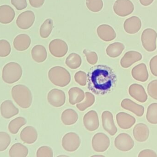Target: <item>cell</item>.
<instances>
[{"label":"cell","instance_id":"obj_39","mask_svg":"<svg viewBox=\"0 0 157 157\" xmlns=\"http://www.w3.org/2000/svg\"><path fill=\"white\" fill-rule=\"evenodd\" d=\"M11 47L10 43L6 40H0V57H6L10 54Z\"/></svg>","mask_w":157,"mask_h":157},{"label":"cell","instance_id":"obj_10","mask_svg":"<svg viewBox=\"0 0 157 157\" xmlns=\"http://www.w3.org/2000/svg\"><path fill=\"white\" fill-rule=\"evenodd\" d=\"M110 145V140L105 134L98 133L93 136L92 140V148L97 152H104Z\"/></svg>","mask_w":157,"mask_h":157},{"label":"cell","instance_id":"obj_35","mask_svg":"<svg viewBox=\"0 0 157 157\" xmlns=\"http://www.w3.org/2000/svg\"><path fill=\"white\" fill-rule=\"evenodd\" d=\"M146 119L149 123L157 124V103H152L148 106Z\"/></svg>","mask_w":157,"mask_h":157},{"label":"cell","instance_id":"obj_1","mask_svg":"<svg viewBox=\"0 0 157 157\" xmlns=\"http://www.w3.org/2000/svg\"><path fill=\"white\" fill-rule=\"evenodd\" d=\"M116 80V75L111 68L102 65H95L88 73V88L95 95L102 96L114 87Z\"/></svg>","mask_w":157,"mask_h":157},{"label":"cell","instance_id":"obj_48","mask_svg":"<svg viewBox=\"0 0 157 157\" xmlns=\"http://www.w3.org/2000/svg\"><path fill=\"white\" fill-rule=\"evenodd\" d=\"M154 0H139L140 3L144 6H148L152 3Z\"/></svg>","mask_w":157,"mask_h":157},{"label":"cell","instance_id":"obj_12","mask_svg":"<svg viewBox=\"0 0 157 157\" xmlns=\"http://www.w3.org/2000/svg\"><path fill=\"white\" fill-rule=\"evenodd\" d=\"M48 100L49 103L56 108H59L63 106L65 103L66 96L65 93L62 90L59 89H52L48 95Z\"/></svg>","mask_w":157,"mask_h":157},{"label":"cell","instance_id":"obj_30","mask_svg":"<svg viewBox=\"0 0 157 157\" xmlns=\"http://www.w3.org/2000/svg\"><path fill=\"white\" fill-rule=\"evenodd\" d=\"M28 153V149L26 147L20 143H16L10 148L9 155L11 157H25Z\"/></svg>","mask_w":157,"mask_h":157},{"label":"cell","instance_id":"obj_47","mask_svg":"<svg viewBox=\"0 0 157 157\" xmlns=\"http://www.w3.org/2000/svg\"><path fill=\"white\" fill-rule=\"evenodd\" d=\"M45 0H29V4L32 7L39 8L44 4Z\"/></svg>","mask_w":157,"mask_h":157},{"label":"cell","instance_id":"obj_25","mask_svg":"<svg viewBox=\"0 0 157 157\" xmlns=\"http://www.w3.org/2000/svg\"><path fill=\"white\" fill-rule=\"evenodd\" d=\"M15 17V13L11 6L7 5L0 6V23L8 24L11 23Z\"/></svg>","mask_w":157,"mask_h":157},{"label":"cell","instance_id":"obj_2","mask_svg":"<svg viewBox=\"0 0 157 157\" xmlns=\"http://www.w3.org/2000/svg\"><path fill=\"white\" fill-rule=\"evenodd\" d=\"M13 99L22 108L30 107L32 102V95L30 89L24 85L18 84L13 86L11 91Z\"/></svg>","mask_w":157,"mask_h":157},{"label":"cell","instance_id":"obj_20","mask_svg":"<svg viewBox=\"0 0 157 157\" xmlns=\"http://www.w3.org/2000/svg\"><path fill=\"white\" fill-rule=\"evenodd\" d=\"M116 120L119 127L124 130L130 129L136 122L134 117L124 112H119L117 114Z\"/></svg>","mask_w":157,"mask_h":157},{"label":"cell","instance_id":"obj_6","mask_svg":"<svg viewBox=\"0 0 157 157\" xmlns=\"http://www.w3.org/2000/svg\"><path fill=\"white\" fill-rule=\"evenodd\" d=\"M80 143V138L77 134L70 132L66 134L63 136L62 144L64 150L68 152H73L78 149Z\"/></svg>","mask_w":157,"mask_h":157},{"label":"cell","instance_id":"obj_41","mask_svg":"<svg viewBox=\"0 0 157 157\" xmlns=\"http://www.w3.org/2000/svg\"><path fill=\"white\" fill-rule=\"evenodd\" d=\"M53 155L52 149L48 147H41L37 151L36 156L37 157H52Z\"/></svg>","mask_w":157,"mask_h":157},{"label":"cell","instance_id":"obj_19","mask_svg":"<svg viewBox=\"0 0 157 157\" xmlns=\"http://www.w3.org/2000/svg\"><path fill=\"white\" fill-rule=\"evenodd\" d=\"M142 59V55L140 53L136 51H130L126 52L121 59V65L123 68H128Z\"/></svg>","mask_w":157,"mask_h":157},{"label":"cell","instance_id":"obj_45","mask_svg":"<svg viewBox=\"0 0 157 157\" xmlns=\"http://www.w3.org/2000/svg\"><path fill=\"white\" fill-rule=\"evenodd\" d=\"M149 66L152 74L157 77V55L153 57L150 60Z\"/></svg>","mask_w":157,"mask_h":157},{"label":"cell","instance_id":"obj_40","mask_svg":"<svg viewBox=\"0 0 157 157\" xmlns=\"http://www.w3.org/2000/svg\"><path fill=\"white\" fill-rule=\"evenodd\" d=\"M83 53L86 56L87 61L90 64L94 65L97 63L98 61V56L96 52L87 49H84Z\"/></svg>","mask_w":157,"mask_h":157},{"label":"cell","instance_id":"obj_16","mask_svg":"<svg viewBox=\"0 0 157 157\" xmlns=\"http://www.w3.org/2000/svg\"><path fill=\"white\" fill-rule=\"evenodd\" d=\"M142 26L141 19L138 17L134 16L125 20L124 23V28L126 33L134 34L140 30Z\"/></svg>","mask_w":157,"mask_h":157},{"label":"cell","instance_id":"obj_27","mask_svg":"<svg viewBox=\"0 0 157 157\" xmlns=\"http://www.w3.org/2000/svg\"><path fill=\"white\" fill-rule=\"evenodd\" d=\"M31 56L33 60L36 62H43L46 61L48 56L47 50L42 45H36L32 49Z\"/></svg>","mask_w":157,"mask_h":157},{"label":"cell","instance_id":"obj_37","mask_svg":"<svg viewBox=\"0 0 157 157\" xmlns=\"http://www.w3.org/2000/svg\"><path fill=\"white\" fill-rule=\"evenodd\" d=\"M86 5L88 9L94 13L99 12L103 6L102 0H86Z\"/></svg>","mask_w":157,"mask_h":157},{"label":"cell","instance_id":"obj_3","mask_svg":"<svg viewBox=\"0 0 157 157\" xmlns=\"http://www.w3.org/2000/svg\"><path fill=\"white\" fill-rule=\"evenodd\" d=\"M48 77L53 84L61 87L68 85L71 81L70 73L61 66H55L52 68L48 72Z\"/></svg>","mask_w":157,"mask_h":157},{"label":"cell","instance_id":"obj_5","mask_svg":"<svg viewBox=\"0 0 157 157\" xmlns=\"http://www.w3.org/2000/svg\"><path fill=\"white\" fill-rule=\"evenodd\" d=\"M157 38V32L153 29H146L143 31L141 36V41L143 47L146 50L152 52L156 49Z\"/></svg>","mask_w":157,"mask_h":157},{"label":"cell","instance_id":"obj_21","mask_svg":"<svg viewBox=\"0 0 157 157\" xmlns=\"http://www.w3.org/2000/svg\"><path fill=\"white\" fill-rule=\"evenodd\" d=\"M121 106L123 108L133 112L138 117H142L144 113V107L135 103L129 99H124L121 103Z\"/></svg>","mask_w":157,"mask_h":157},{"label":"cell","instance_id":"obj_26","mask_svg":"<svg viewBox=\"0 0 157 157\" xmlns=\"http://www.w3.org/2000/svg\"><path fill=\"white\" fill-rule=\"evenodd\" d=\"M13 44L17 50L24 51L27 49L30 46L31 39L27 34H20L15 38Z\"/></svg>","mask_w":157,"mask_h":157},{"label":"cell","instance_id":"obj_36","mask_svg":"<svg viewBox=\"0 0 157 157\" xmlns=\"http://www.w3.org/2000/svg\"><path fill=\"white\" fill-rule=\"evenodd\" d=\"M85 100L77 104V108L80 111H84L86 109L91 107L95 102V96L93 94L90 92H86L85 94Z\"/></svg>","mask_w":157,"mask_h":157},{"label":"cell","instance_id":"obj_34","mask_svg":"<svg viewBox=\"0 0 157 157\" xmlns=\"http://www.w3.org/2000/svg\"><path fill=\"white\" fill-rule=\"evenodd\" d=\"M53 26V22L51 18L46 19L40 29V35L43 38H47L50 35Z\"/></svg>","mask_w":157,"mask_h":157},{"label":"cell","instance_id":"obj_28","mask_svg":"<svg viewBox=\"0 0 157 157\" xmlns=\"http://www.w3.org/2000/svg\"><path fill=\"white\" fill-rule=\"evenodd\" d=\"M69 102L72 105L81 102L85 99L84 91L78 87L71 88L69 91Z\"/></svg>","mask_w":157,"mask_h":157},{"label":"cell","instance_id":"obj_24","mask_svg":"<svg viewBox=\"0 0 157 157\" xmlns=\"http://www.w3.org/2000/svg\"><path fill=\"white\" fill-rule=\"evenodd\" d=\"M133 134L135 139L137 142H145L149 137V128L144 124H138L134 128Z\"/></svg>","mask_w":157,"mask_h":157},{"label":"cell","instance_id":"obj_9","mask_svg":"<svg viewBox=\"0 0 157 157\" xmlns=\"http://www.w3.org/2000/svg\"><path fill=\"white\" fill-rule=\"evenodd\" d=\"M134 142L128 134H120L114 140L115 147L120 151L127 152L133 148Z\"/></svg>","mask_w":157,"mask_h":157},{"label":"cell","instance_id":"obj_4","mask_svg":"<svg viewBox=\"0 0 157 157\" xmlns=\"http://www.w3.org/2000/svg\"><path fill=\"white\" fill-rule=\"evenodd\" d=\"M23 70L19 64L9 62L3 68L2 78L5 83L13 84L20 80L22 77Z\"/></svg>","mask_w":157,"mask_h":157},{"label":"cell","instance_id":"obj_15","mask_svg":"<svg viewBox=\"0 0 157 157\" xmlns=\"http://www.w3.org/2000/svg\"><path fill=\"white\" fill-rule=\"evenodd\" d=\"M129 93L131 97L141 103L147 100V95L144 87L139 84H134L129 88Z\"/></svg>","mask_w":157,"mask_h":157},{"label":"cell","instance_id":"obj_44","mask_svg":"<svg viewBox=\"0 0 157 157\" xmlns=\"http://www.w3.org/2000/svg\"><path fill=\"white\" fill-rule=\"evenodd\" d=\"M12 4L19 11L24 10L27 6V0H11Z\"/></svg>","mask_w":157,"mask_h":157},{"label":"cell","instance_id":"obj_22","mask_svg":"<svg viewBox=\"0 0 157 157\" xmlns=\"http://www.w3.org/2000/svg\"><path fill=\"white\" fill-rule=\"evenodd\" d=\"M20 137L25 143L31 144L35 143L37 139V132L34 127L26 126L20 133Z\"/></svg>","mask_w":157,"mask_h":157},{"label":"cell","instance_id":"obj_38","mask_svg":"<svg viewBox=\"0 0 157 157\" xmlns=\"http://www.w3.org/2000/svg\"><path fill=\"white\" fill-rule=\"evenodd\" d=\"M11 142L9 135L5 132H0V152L7 149Z\"/></svg>","mask_w":157,"mask_h":157},{"label":"cell","instance_id":"obj_8","mask_svg":"<svg viewBox=\"0 0 157 157\" xmlns=\"http://www.w3.org/2000/svg\"><path fill=\"white\" fill-rule=\"evenodd\" d=\"M50 52L54 57L62 58L67 54L68 46L64 41L56 39L52 41L49 45Z\"/></svg>","mask_w":157,"mask_h":157},{"label":"cell","instance_id":"obj_7","mask_svg":"<svg viewBox=\"0 0 157 157\" xmlns=\"http://www.w3.org/2000/svg\"><path fill=\"white\" fill-rule=\"evenodd\" d=\"M114 13L121 17L131 14L134 10V6L130 0H117L113 6Z\"/></svg>","mask_w":157,"mask_h":157},{"label":"cell","instance_id":"obj_31","mask_svg":"<svg viewBox=\"0 0 157 157\" xmlns=\"http://www.w3.org/2000/svg\"><path fill=\"white\" fill-rule=\"evenodd\" d=\"M125 49L124 45L119 42H114L110 44L106 49V53L111 58H116L121 55Z\"/></svg>","mask_w":157,"mask_h":157},{"label":"cell","instance_id":"obj_49","mask_svg":"<svg viewBox=\"0 0 157 157\" xmlns=\"http://www.w3.org/2000/svg\"><path fill=\"white\" fill-rule=\"evenodd\" d=\"M92 157H104V156H102V155H94V156H92Z\"/></svg>","mask_w":157,"mask_h":157},{"label":"cell","instance_id":"obj_11","mask_svg":"<svg viewBox=\"0 0 157 157\" xmlns=\"http://www.w3.org/2000/svg\"><path fill=\"white\" fill-rule=\"evenodd\" d=\"M35 21L34 13L32 11L27 10L18 15L16 20V24L19 28L25 30L31 27Z\"/></svg>","mask_w":157,"mask_h":157},{"label":"cell","instance_id":"obj_43","mask_svg":"<svg viewBox=\"0 0 157 157\" xmlns=\"http://www.w3.org/2000/svg\"><path fill=\"white\" fill-rule=\"evenodd\" d=\"M75 79L80 85L85 86L87 81V76L85 72L78 71L75 75Z\"/></svg>","mask_w":157,"mask_h":157},{"label":"cell","instance_id":"obj_14","mask_svg":"<svg viewBox=\"0 0 157 157\" xmlns=\"http://www.w3.org/2000/svg\"><path fill=\"white\" fill-rule=\"evenodd\" d=\"M101 119L103 129L110 135L112 136L115 135L118 130L114 124L112 113L107 111L103 112L101 115Z\"/></svg>","mask_w":157,"mask_h":157},{"label":"cell","instance_id":"obj_29","mask_svg":"<svg viewBox=\"0 0 157 157\" xmlns=\"http://www.w3.org/2000/svg\"><path fill=\"white\" fill-rule=\"evenodd\" d=\"M61 120L62 121L65 125H73L78 120V115L73 109H68L63 112Z\"/></svg>","mask_w":157,"mask_h":157},{"label":"cell","instance_id":"obj_46","mask_svg":"<svg viewBox=\"0 0 157 157\" xmlns=\"http://www.w3.org/2000/svg\"><path fill=\"white\" fill-rule=\"evenodd\" d=\"M138 157H157L156 153L151 149H145L141 151L138 156Z\"/></svg>","mask_w":157,"mask_h":157},{"label":"cell","instance_id":"obj_32","mask_svg":"<svg viewBox=\"0 0 157 157\" xmlns=\"http://www.w3.org/2000/svg\"><path fill=\"white\" fill-rule=\"evenodd\" d=\"M27 120L23 117H19L12 120L8 124V130L11 133L16 134L20 128L25 125Z\"/></svg>","mask_w":157,"mask_h":157},{"label":"cell","instance_id":"obj_17","mask_svg":"<svg viewBox=\"0 0 157 157\" xmlns=\"http://www.w3.org/2000/svg\"><path fill=\"white\" fill-rule=\"evenodd\" d=\"M97 32L100 38L103 41H112L116 37L114 29L110 26L106 24L99 26L97 28Z\"/></svg>","mask_w":157,"mask_h":157},{"label":"cell","instance_id":"obj_42","mask_svg":"<svg viewBox=\"0 0 157 157\" xmlns=\"http://www.w3.org/2000/svg\"><path fill=\"white\" fill-rule=\"evenodd\" d=\"M147 90L150 96L157 100V79L151 81L148 84Z\"/></svg>","mask_w":157,"mask_h":157},{"label":"cell","instance_id":"obj_23","mask_svg":"<svg viewBox=\"0 0 157 157\" xmlns=\"http://www.w3.org/2000/svg\"><path fill=\"white\" fill-rule=\"evenodd\" d=\"M132 75L134 79L141 82H146L149 77L147 67L144 63L139 64L134 67Z\"/></svg>","mask_w":157,"mask_h":157},{"label":"cell","instance_id":"obj_33","mask_svg":"<svg viewBox=\"0 0 157 157\" xmlns=\"http://www.w3.org/2000/svg\"><path fill=\"white\" fill-rule=\"evenodd\" d=\"M66 65L72 69H76L80 67L82 63L81 57L76 53H71L66 58Z\"/></svg>","mask_w":157,"mask_h":157},{"label":"cell","instance_id":"obj_13","mask_svg":"<svg viewBox=\"0 0 157 157\" xmlns=\"http://www.w3.org/2000/svg\"><path fill=\"white\" fill-rule=\"evenodd\" d=\"M85 128L90 131H96L99 126L98 116L95 111H90L86 113L83 118Z\"/></svg>","mask_w":157,"mask_h":157},{"label":"cell","instance_id":"obj_18","mask_svg":"<svg viewBox=\"0 0 157 157\" xmlns=\"http://www.w3.org/2000/svg\"><path fill=\"white\" fill-rule=\"evenodd\" d=\"M0 111L2 117L6 119H11L19 113V109L14 106L12 100H9L2 103Z\"/></svg>","mask_w":157,"mask_h":157}]
</instances>
